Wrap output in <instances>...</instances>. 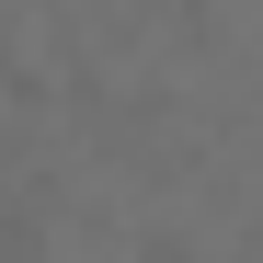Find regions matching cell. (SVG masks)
<instances>
[{
	"label": "cell",
	"instance_id": "6da1fadb",
	"mask_svg": "<svg viewBox=\"0 0 263 263\" xmlns=\"http://www.w3.org/2000/svg\"><path fill=\"white\" fill-rule=\"evenodd\" d=\"M0 263H46V217L34 206H0Z\"/></svg>",
	"mask_w": 263,
	"mask_h": 263
},
{
	"label": "cell",
	"instance_id": "7a4b0ae2",
	"mask_svg": "<svg viewBox=\"0 0 263 263\" xmlns=\"http://www.w3.org/2000/svg\"><path fill=\"white\" fill-rule=\"evenodd\" d=\"M126 263H195V240H160V229H149V240L126 252Z\"/></svg>",
	"mask_w": 263,
	"mask_h": 263
}]
</instances>
